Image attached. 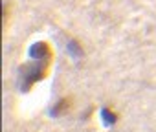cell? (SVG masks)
Listing matches in <instances>:
<instances>
[{"mask_svg":"<svg viewBox=\"0 0 156 132\" xmlns=\"http://www.w3.org/2000/svg\"><path fill=\"white\" fill-rule=\"evenodd\" d=\"M70 106V101H66V99H61L55 106H53V112H51V116H59V114H62L66 108Z\"/></svg>","mask_w":156,"mask_h":132,"instance_id":"2","label":"cell"},{"mask_svg":"<svg viewBox=\"0 0 156 132\" xmlns=\"http://www.w3.org/2000/svg\"><path fill=\"white\" fill-rule=\"evenodd\" d=\"M68 50H70V55H72V57H75V59L81 57V46L77 44L75 40H70V42H68Z\"/></svg>","mask_w":156,"mask_h":132,"instance_id":"4","label":"cell"},{"mask_svg":"<svg viewBox=\"0 0 156 132\" xmlns=\"http://www.w3.org/2000/svg\"><path fill=\"white\" fill-rule=\"evenodd\" d=\"M33 64H26L22 68V90L28 92L33 83H39L46 74H48V66L51 59H33Z\"/></svg>","mask_w":156,"mask_h":132,"instance_id":"1","label":"cell"},{"mask_svg":"<svg viewBox=\"0 0 156 132\" xmlns=\"http://www.w3.org/2000/svg\"><path fill=\"white\" fill-rule=\"evenodd\" d=\"M101 117H103V121H105L107 125H114V123H116V114L110 112L108 108H103V110H101Z\"/></svg>","mask_w":156,"mask_h":132,"instance_id":"3","label":"cell"}]
</instances>
